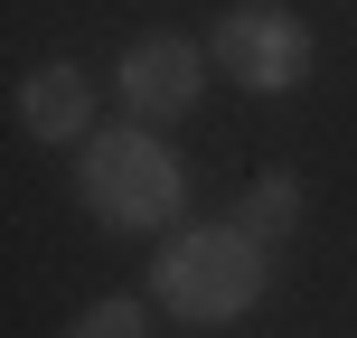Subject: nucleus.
<instances>
[{"mask_svg":"<svg viewBox=\"0 0 357 338\" xmlns=\"http://www.w3.org/2000/svg\"><path fill=\"white\" fill-rule=\"evenodd\" d=\"M264 282H273V263H264V245H254L235 216L178 226L160 245V263H151V301H160L169 320H188V329H235L264 301Z\"/></svg>","mask_w":357,"mask_h":338,"instance_id":"f257e3e1","label":"nucleus"},{"mask_svg":"<svg viewBox=\"0 0 357 338\" xmlns=\"http://www.w3.org/2000/svg\"><path fill=\"white\" fill-rule=\"evenodd\" d=\"M75 197H85V216L113 226V235H169L188 178H178L169 141L151 123H113V132H94V141L75 151Z\"/></svg>","mask_w":357,"mask_h":338,"instance_id":"f03ea898","label":"nucleus"},{"mask_svg":"<svg viewBox=\"0 0 357 338\" xmlns=\"http://www.w3.org/2000/svg\"><path fill=\"white\" fill-rule=\"evenodd\" d=\"M207 56H216V75H226V85H245V94H291L310 66H320L310 19L282 10V0H235V10L216 19Z\"/></svg>","mask_w":357,"mask_h":338,"instance_id":"7ed1b4c3","label":"nucleus"},{"mask_svg":"<svg viewBox=\"0 0 357 338\" xmlns=\"http://www.w3.org/2000/svg\"><path fill=\"white\" fill-rule=\"evenodd\" d=\"M207 66L216 56L197 47V38H132L123 47V104H132V123H178V113L207 94Z\"/></svg>","mask_w":357,"mask_h":338,"instance_id":"20e7f679","label":"nucleus"},{"mask_svg":"<svg viewBox=\"0 0 357 338\" xmlns=\"http://www.w3.org/2000/svg\"><path fill=\"white\" fill-rule=\"evenodd\" d=\"M94 85H85V66H29L19 75V132L29 141H94Z\"/></svg>","mask_w":357,"mask_h":338,"instance_id":"39448f33","label":"nucleus"},{"mask_svg":"<svg viewBox=\"0 0 357 338\" xmlns=\"http://www.w3.org/2000/svg\"><path fill=\"white\" fill-rule=\"evenodd\" d=\"M235 226L254 235V245H282L291 226H301V178H282V169H264L245 197H235Z\"/></svg>","mask_w":357,"mask_h":338,"instance_id":"423d86ee","label":"nucleus"},{"mask_svg":"<svg viewBox=\"0 0 357 338\" xmlns=\"http://www.w3.org/2000/svg\"><path fill=\"white\" fill-rule=\"evenodd\" d=\"M66 338H151V310L132 301V291H113V301H94L85 320H75Z\"/></svg>","mask_w":357,"mask_h":338,"instance_id":"0eeeda50","label":"nucleus"}]
</instances>
